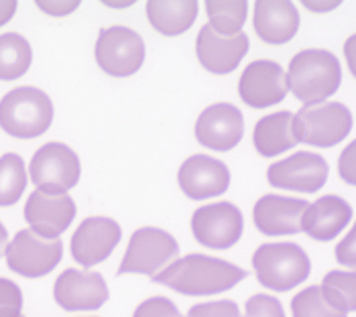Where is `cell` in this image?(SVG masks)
Listing matches in <instances>:
<instances>
[{"instance_id":"1","label":"cell","mask_w":356,"mask_h":317,"mask_svg":"<svg viewBox=\"0 0 356 317\" xmlns=\"http://www.w3.org/2000/svg\"><path fill=\"white\" fill-rule=\"evenodd\" d=\"M151 279L157 285L188 297H210L236 287L247 279V270L214 257L188 254L167 264L161 273Z\"/></svg>"},{"instance_id":"2","label":"cell","mask_w":356,"mask_h":317,"mask_svg":"<svg viewBox=\"0 0 356 317\" xmlns=\"http://www.w3.org/2000/svg\"><path fill=\"white\" fill-rule=\"evenodd\" d=\"M287 83L298 100L305 104L326 102L342 83L340 61L328 49H303L287 67Z\"/></svg>"},{"instance_id":"3","label":"cell","mask_w":356,"mask_h":317,"mask_svg":"<svg viewBox=\"0 0 356 317\" xmlns=\"http://www.w3.org/2000/svg\"><path fill=\"white\" fill-rule=\"evenodd\" d=\"M51 122L54 102L35 86L15 88L0 100V129L13 138H37L49 131Z\"/></svg>"},{"instance_id":"4","label":"cell","mask_w":356,"mask_h":317,"mask_svg":"<svg viewBox=\"0 0 356 317\" xmlns=\"http://www.w3.org/2000/svg\"><path fill=\"white\" fill-rule=\"evenodd\" d=\"M252 266L259 283L279 293L302 285L312 270L309 257L293 242L261 244L252 254Z\"/></svg>"},{"instance_id":"5","label":"cell","mask_w":356,"mask_h":317,"mask_svg":"<svg viewBox=\"0 0 356 317\" xmlns=\"http://www.w3.org/2000/svg\"><path fill=\"white\" fill-rule=\"evenodd\" d=\"M353 131V114L342 102L303 104L293 114V132L298 143L328 149L342 143Z\"/></svg>"},{"instance_id":"6","label":"cell","mask_w":356,"mask_h":317,"mask_svg":"<svg viewBox=\"0 0 356 317\" xmlns=\"http://www.w3.org/2000/svg\"><path fill=\"white\" fill-rule=\"evenodd\" d=\"M179 244L161 228H138L129 240L127 252L118 266V275H149L155 277L167 264L177 261Z\"/></svg>"},{"instance_id":"7","label":"cell","mask_w":356,"mask_h":317,"mask_svg":"<svg viewBox=\"0 0 356 317\" xmlns=\"http://www.w3.org/2000/svg\"><path fill=\"white\" fill-rule=\"evenodd\" d=\"M6 266L25 277L39 279L54 270L63 257L61 238H43L33 230H19L6 246Z\"/></svg>"},{"instance_id":"8","label":"cell","mask_w":356,"mask_h":317,"mask_svg":"<svg viewBox=\"0 0 356 317\" xmlns=\"http://www.w3.org/2000/svg\"><path fill=\"white\" fill-rule=\"evenodd\" d=\"M94 55L100 70L108 76L129 78L145 63V41L129 26H108L100 31Z\"/></svg>"},{"instance_id":"9","label":"cell","mask_w":356,"mask_h":317,"mask_svg":"<svg viewBox=\"0 0 356 317\" xmlns=\"http://www.w3.org/2000/svg\"><path fill=\"white\" fill-rule=\"evenodd\" d=\"M82 175V165L76 151L63 143H47L31 158L29 177L37 189L67 193L74 189Z\"/></svg>"},{"instance_id":"10","label":"cell","mask_w":356,"mask_h":317,"mask_svg":"<svg viewBox=\"0 0 356 317\" xmlns=\"http://www.w3.org/2000/svg\"><path fill=\"white\" fill-rule=\"evenodd\" d=\"M243 230H245L243 213L230 202L208 204L193 211L192 234L206 248L228 250L241 240Z\"/></svg>"},{"instance_id":"11","label":"cell","mask_w":356,"mask_h":317,"mask_svg":"<svg viewBox=\"0 0 356 317\" xmlns=\"http://www.w3.org/2000/svg\"><path fill=\"white\" fill-rule=\"evenodd\" d=\"M54 299L65 311H96L108 301V285L94 270L67 268L55 279Z\"/></svg>"},{"instance_id":"12","label":"cell","mask_w":356,"mask_h":317,"mask_svg":"<svg viewBox=\"0 0 356 317\" xmlns=\"http://www.w3.org/2000/svg\"><path fill=\"white\" fill-rule=\"evenodd\" d=\"M122 238V230L118 222L106 216H92L86 218L82 224L76 228L72 242H70V252L72 259L83 268H92L94 264L104 263L114 248L118 246Z\"/></svg>"},{"instance_id":"13","label":"cell","mask_w":356,"mask_h":317,"mask_svg":"<svg viewBox=\"0 0 356 317\" xmlns=\"http://www.w3.org/2000/svg\"><path fill=\"white\" fill-rule=\"evenodd\" d=\"M25 222L29 230L43 238H61L76 218V202L70 193H54L35 189L25 204Z\"/></svg>"},{"instance_id":"14","label":"cell","mask_w":356,"mask_h":317,"mask_svg":"<svg viewBox=\"0 0 356 317\" xmlns=\"http://www.w3.org/2000/svg\"><path fill=\"white\" fill-rule=\"evenodd\" d=\"M328 173V163L322 155L300 151L291 157L273 163L267 171V179L279 189L316 193L326 185Z\"/></svg>"},{"instance_id":"15","label":"cell","mask_w":356,"mask_h":317,"mask_svg":"<svg viewBox=\"0 0 356 317\" xmlns=\"http://www.w3.org/2000/svg\"><path fill=\"white\" fill-rule=\"evenodd\" d=\"M245 134L243 112L234 104L216 102L208 106L195 122V138L202 147L218 153L232 151Z\"/></svg>"},{"instance_id":"16","label":"cell","mask_w":356,"mask_h":317,"mask_svg":"<svg viewBox=\"0 0 356 317\" xmlns=\"http://www.w3.org/2000/svg\"><path fill=\"white\" fill-rule=\"evenodd\" d=\"M289 92L285 70L271 59L248 63L238 79V96L250 108H269L283 102Z\"/></svg>"},{"instance_id":"17","label":"cell","mask_w":356,"mask_h":317,"mask_svg":"<svg viewBox=\"0 0 356 317\" xmlns=\"http://www.w3.org/2000/svg\"><path fill=\"white\" fill-rule=\"evenodd\" d=\"M250 41L247 33L232 37L220 35L210 25H204L195 39V53L204 70L216 76L232 74L248 53Z\"/></svg>"},{"instance_id":"18","label":"cell","mask_w":356,"mask_h":317,"mask_svg":"<svg viewBox=\"0 0 356 317\" xmlns=\"http://www.w3.org/2000/svg\"><path fill=\"white\" fill-rule=\"evenodd\" d=\"M177 184L193 202L212 200L228 189L230 171L218 158L208 155H192L181 163Z\"/></svg>"},{"instance_id":"19","label":"cell","mask_w":356,"mask_h":317,"mask_svg":"<svg viewBox=\"0 0 356 317\" xmlns=\"http://www.w3.org/2000/svg\"><path fill=\"white\" fill-rule=\"evenodd\" d=\"M305 200L285 195H263L252 208V222L265 236H289L302 232L303 213L307 210Z\"/></svg>"},{"instance_id":"20","label":"cell","mask_w":356,"mask_h":317,"mask_svg":"<svg viewBox=\"0 0 356 317\" xmlns=\"http://www.w3.org/2000/svg\"><path fill=\"white\" fill-rule=\"evenodd\" d=\"M254 33L271 45L287 43L300 29V13L293 2L287 0H259L252 15Z\"/></svg>"},{"instance_id":"21","label":"cell","mask_w":356,"mask_h":317,"mask_svg":"<svg viewBox=\"0 0 356 317\" xmlns=\"http://www.w3.org/2000/svg\"><path fill=\"white\" fill-rule=\"evenodd\" d=\"M353 220V208L338 195H324L307 206L302 220V232L309 238L328 242L336 238Z\"/></svg>"},{"instance_id":"22","label":"cell","mask_w":356,"mask_h":317,"mask_svg":"<svg viewBox=\"0 0 356 317\" xmlns=\"http://www.w3.org/2000/svg\"><path fill=\"white\" fill-rule=\"evenodd\" d=\"M252 145L261 157H277L298 145L293 114L287 110L263 116L252 131Z\"/></svg>"},{"instance_id":"23","label":"cell","mask_w":356,"mask_h":317,"mask_svg":"<svg viewBox=\"0 0 356 317\" xmlns=\"http://www.w3.org/2000/svg\"><path fill=\"white\" fill-rule=\"evenodd\" d=\"M195 0H149L147 19L165 37H177L190 31L197 17Z\"/></svg>"},{"instance_id":"24","label":"cell","mask_w":356,"mask_h":317,"mask_svg":"<svg viewBox=\"0 0 356 317\" xmlns=\"http://www.w3.org/2000/svg\"><path fill=\"white\" fill-rule=\"evenodd\" d=\"M33 49L31 43L19 33H2L0 35V79L23 78L31 67Z\"/></svg>"},{"instance_id":"25","label":"cell","mask_w":356,"mask_h":317,"mask_svg":"<svg viewBox=\"0 0 356 317\" xmlns=\"http://www.w3.org/2000/svg\"><path fill=\"white\" fill-rule=\"evenodd\" d=\"M27 167L21 155L6 153L0 157V208L15 206L27 189Z\"/></svg>"},{"instance_id":"26","label":"cell","mask_w":356,"mask_h":317,"mask_svg":"<svg viewBox=\"0 0 356 317\" xmlns=\"http://www.w3.org/2000/svg\"><path fill=\"white\" fill-rule=\"evenodd\" d=\"M247 13L248 2L245 0H208L206 2V15L210 19L208 25L226 37L243 33Z\"/></svg>"},{"instance_id":"27","label":"cell","mask_w":356,"mask_h":317,"mask_svg":"<svg viewBox=\"0 0 356 317\" xmlns=\"http://www.w3.org/2000/svg\"><path fill=\"white\" fill-rule=\"evenodd\" d=\"M291 314L293 317H348L330 301L320 285L300 291L291 299Z\"/></svg>"},{"instance_id":"28","label":"cell","mask_w":356,"mask_h":317,"mask_svg":"<svg viewBox=\"0 0 356 317\" xmlns=\"http://www.w3.org/2000/svg\"><path fill=\"white\" fill-rule=\"evenodd\" d=\"M320 287L338 309L356 311V270H330Z\"/></svg>"},{"instance_id":"29","label":"cell","mask_w":356,"mask_h":317,"mask_svg":"<svg viewBox=\"0 0 356 317\" xmlns=\"http://www.w3.org/2000/svg\"><path fill=\"white\" fill-rule=\"evenodd\" d=\"M23 291L10 279L0 277V317H21Z\"/></svg>"},{"instance_id":"30","label":"cell","mask_w":356,"mask_h":317,"mask_svg":"<svg viewBox=\"0 0 356 317\" xmlns=\"http://www.w3.org/2000/svg\"><path fill=\"white\" fill-rule=\"evenodd\" d=\"M243 317H285V311L277 297L261 293V295H252L248 299Z\"/></svg>"},{"instance_id":"31","label":"cell","mask_w":356,"mask_h":317,"mask_svg":"<svg viewBox=\"0 0 356 317\" xmlns=\"http://www.w3.org/2000/svg\"><path fill=\"white\" fill-rule=\"evenodd\" d=\"M184 317H243L238 305L230 299L222 301H208V303H197Z\"/></svg>"},{"instance_id":"32","label":"cell","mask_w":356,"mask_h":317,"mask_svg":"<svg viewBox=\"0 0 356 317\" xmlns=\"http://www.w3.org/2000/svg\"><path fill=\"white\" fill-rule=\"evenodd\" d=\"M133 317H184L177 305L167 297H149L137 305Z\"/></svg>"},{"instance_id":"33","label":"cell","mask_w":356,"mask_h":317,"mask_svg":"<svg viewBox=\"0 0 356 317\" xmlns=\"http://www.w3.org/2000/svg\"><path fill=\"white\" fill-rule=\"evenodd\" d=\"M334 254H336L338 264L348 266V268H355L356 270V222L355 226H353V230L338 242Z\"/></svg>"},{"instance_id":"34","label":"cell","mask_w":356,"mask_h":317,"mask_svg":"<svg viewBox=\"0 0 356 317\" xmlns=\"http://www.w3.org/2000/svg\"><path fill=\"white\" fill-rule=\"evenodd\" d=\"M338 173L342 181L348 185H356V140H353L338 158Z\"/></svg>"},{"instance_id":"35","label":"cell","mask_w":356,"mask_h":317,"mask_svg":"<svg viewBox=\"0 0 356 317\" xmlns=\"http://www.w3.org/2000/svg\"><path fill=\"white\" fill-rule=\"evenodd\" d=\"M39 10H43L45 15L51 17H65L74 10H78V6L82 4L80 0H37L35 2Z\"/></svg>"},{"instance_id":"36","label":"cell","mask_w":356,"mask_h":317,"mask_svg":"<svg viewBox=\"0 0 356 317\" xmlns=\"http://www.w3.org/2000/svg\"><path fill=\"white\" fill-rule=\"evenodd\" d=\"M344 57H346L350 74L356 78V33L353 37H348L346 43H344Z\"/></svg>"},{"instance_id":"37","label":"cell","mask_w":356,"mask_h":317,"mask_svg":"<svg viewBox=\"0 0 356 317\" xmlns=\"http://www.w3.org/2000/svg\"><path fill=\"white\" fill-rule=\"evenodd\" d=\"M17 6H19L17 0H0V26L6 25L15 17Z\"/></svg>"},{"instance_id":"38","label":"cell","mask_w":356,"mask_h":317,"mask_svg":"<svg viewBox=\"0 0 356 317\" xmlns=\"http://www.w3.org/2000/svg\"><path fill=\"white\" fill-rule=\"evenodd\" d=\"M338 4H342L340 0H328V2H314V0H303V6L307 10H314V13H326V10H334L338 8Z\"/></svg>"},{"instance_id":"39","label":"cell","mask_w":356,"mask_h":317,"mask_svg":"<svg viewBox=\"0 0 356 317\" xmlns=\"http://www.w3.org/2000/svg\"><path fill=\"white\" fill-rule=\"evenodd\" d=\"M6 246H8V232H6L4 224L0 222V259H2L4 252H6Z\"/></svg>"},{"instance_id":"40","label":"cell","mask_w":356,"mask_h":317,"mask_svg":"<svg viewBox=\"0 0 356 317\" xmlns=\"http://www.w3.org/2000/svg\"><path fill=\"white\" fill-rule=\"evenodd\" d=\"M104 4L106 6H112V8H127V6H131V4H135L133 0H124V2H108V0H104Z\"/></svg>"},{"instance_id":"41","label":"cell","mask_w":356,"mask_h":317,"mask_svg":"<svg viewBox=\"0 0 356 317\" xmlns=\"http://www.w3.org/2000/svg\"><path fill=\"white\" fill-rule=\"evenodd\" d=\"M21 317H25V316H21Z\"/></svg>"}]
</instances>
